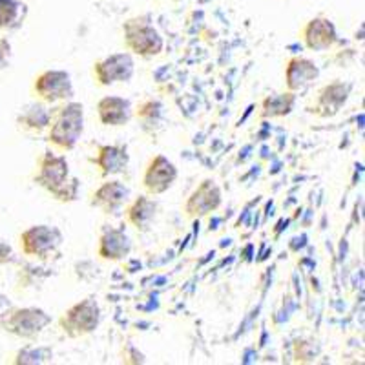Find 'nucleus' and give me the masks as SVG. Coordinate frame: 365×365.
Segmentation results:
<instances>
[{
    "label": "nucleus",
    "mask_w": 365,
    "mask_h": 365,
    "mask_svg": "<svg viewBox=\"0 0 365 365\" xmlns=\"http://www.w3.org/2000/svg\"><path fill=\"white\" fill-rule=\"evenodd\" d=\"M84 133V106L77 101L51 104L50 125L46 128L44 139L51 148L58 152L75 150L79 139Z\"/></svg>",
    "instance_id": "nucleus-2"
},
{
    "label": "nucleus",
    "mask_w": 365,
    "mask_h": 365,
    "mask_svg": "<svg viewBox=\"0 0 365 365\" xmlns=\"http://www.w3.org/2000/svg\"><path fill=\"white\" fill-rule=\"evenodd\" d=\"M221 205H223L221 187L214 179L207 178L190 192V195L182 205V212L188 220H203V217L220 210Z\"/></svg>",
    "instance_id": "nucleus-10"
},
{
    "label": "nucleus",
    "mask_w": 365,
    "mask_h": 365,
    "mask_svg": "<svg viewBox=\"0 0 365 365\" xmlns=\"http://www.w3.org/2000/svg\"><path fill=\"white\" fill-rule=\"evenodd\" d=\"M50 113L51 108H48V104L41 101L26 104L17 115L19 130L28 135H44L46 128L50 125Z\"/></svg>",
    "instance_id": "nucleus-20"
},
{
    "label": "nucleus",
    "mask_w": 365,
    "mask_h": 365,
    "mask_svg": "<svg viewBox=\"0 0 365 365\" xmlns=\"http://www.w3.org/2000/svg\"><path fill=\"white\" fill-rule=\"evenodd\" d=\"M63 243V232L53 225H31L19 236L22 254L37 262H50L51 257L57 256Z\"/></svg>",
    "instance_id": "nucleus-5"
},
{
    "label": "nucleus",
    "mask_w": 365,
    "mask_h": 365,
    "mask_svg": "<svg viewBox=\"0 0 365 365\" xmlns=\"http://www.w3.org/2000/svg\"><path fill=\"white\" fill-rule=\"evenodd\" d=\"M299 38L303 46L311 51H327L340 41L336 26L327 17L309 19L299 28Z\"/></svg>",
    "instance_id": "nucleus-13"
},
{
    "label": "nucleus",
    "mask_w": 365,
    "mask_h": 365,
    "mask_svg": "<svg viewBox=\"0 0 365 365\" xmlns=\"http://www.w3.org/2000/svg\"><path fill=\"white\" fill-rule=\"evenodd\" d=\"M34 181L58 203L70 205L79 200V178L71 175L68 159L53 150H44L38 155Z\"/></svg>",
    "instance_id": "nucleus-1"
},
{
    "label": "nucleus",
    "mask_w": 365,
    "mask_h": 365,
    "mask_svg": "<svg viewBox=\"0 0 365 365\" xmlns=\"http://www.w3.org/2000/svg\"><path fill=\"white\" fill-rule=\"evenodd\" d=\"M135 73V61L130 51L110 53L97 58L91 66V75L97 86L108 88L119 83H130Z\"/></svg>",
    "instance_id": "nucleus-8"
},
{
    "label": "nucleus",
    "mask_w": 365,
    "mask_h": 365,
    "mask_svg": "<svg viewBox=\"0 0 365 365\" xmlns=\"http://www.w3.org/2000/svg\"><path fill=\"white\" fill-rule=\"evenodd\" d=\"M51 324V316L41 307H9L0 316V329L22 340H37Z\"/></svg>",
    "instance_id": "nucleus-6"
},
{
    "label": "nucleus",
    "mask_w": 365,
    "mask_h": 365,
    "mask_svg": "<svg viewBox=\"0 0 365 365\" xmlns=\"http://www.w3.org/2000/svg\"><path fill=\"white\" fill-rule=\"evenodd\" d=\"M132 190L119 179H110L91 192L90 207L97 208L106 216H117L130 201Z\"/></svg>",
    "instance_id": "nucleus-12"
},
{
    "label": "nucleus",
    "mask_w": 365,
    "mask_h": 365,
    "mask_svg": "<svg viewBox=\"0 0 365 365\" xmlns=\"http://www.w3.org/2000/svg\"><path fill=\"white\" fill-rule=\"evenodd\" d=\"M50 361H53V349L44 345H26L13 358V364L17 365H41Z\"/></svg>",
    "instance_id": "nucleus-23"
},
{
    "label": "nucleus",
    "mask_w": 365,
    "mask_h": 365,
    "mask_svg": "<svg viewBox=\"0 0 365 365\" xmlns=\"http://www.w3.org/2000/svg\"><path fill=\"white\" fill-rule=\"evenodd\" d=\"M159 212V203L150 195H137L125 205L126 223L139 232H148Z\"/></svg>",
    "instance_id": "nucleus-17"
},
{
    "label": "nucleus",
    "mask_w": 365,
    "mask_h": 365,
    "mask_svg": "<svg viewBox=\"0 0 365 365\" xmlns=\"http://www.w3.org/2000/svg\"><path fill=\"white\" fill-rule=\"evenodd\" d=\"M31 91L37 101L48 104V106L71 101L75 96L71 75L66 70H58V68H48V70L38 71L31 84Z\"/></svg>",
    "instance_id": "nucleus-7"
},
{
    "label": "nucleus",
    "mask_w": 365,
    "mask_h": 365,
    "mask_svg": "<svg viewBox=\"0 0 365 365\" xmlns=\"http://www.w3.org/2000/svg\"><path fill=\"white\" fill-rule=\"evenodd\" d=\"M9 307H11V302L8 299V296L0 294V316L4 314Z\"/></svg>",
    "instance_id": "nucleus-27"
},
{
    "label": "nucleus",
    "mask_w": 365,
    "mask_h": 365,
    "mask_svg": "<svg viewBox=\"0 0 365 365\" xmlns=\"http://www.w3.org/2000/svg\"><path fill=\"white\" fill-rule=\"evenodd\" d=\"M97 117L104 126H126L133 117L132 101L120 96H106L97 103Z\"/></svg>",
    "instance_id": "nucleus-18"
},
{
    "label": "nucleus",
    "mask_w": 365,
    "mask_h": 365,
    "mask_svg": "<svg viewBox=\"0 0 365 365\" xmlns=\"http://www.w3.org/2000/svg\"><path fill=\"white\" fill-rule=\"evenodd\" d=\"M11 61V44L8 38H0V71L9 66Z\"/></svg>",
    "instance_id": "nucleus-25"
},
{
    "label": "nucleus",
    "mask_w": 365,
    "mask_h": 365,
    "mask_svg": "<svg viewBox=\"0 0 365 365\" xmlns=\"http://www.w3.org/2000/svg\"><path fill=\"white\" fill-rule=\"evenodd\" d=\"M123 42L126 51L141 58H154L165 50V38L150 15H137L125 21Z\"/></svg>",
    "instance_id": "nucleus-3"
},
{
    "label": "nucleus",
    "mask_w": 365,
    "mask_h": 365,
    "mask_svg": "<svg viewBox=\"0 0 365 365\" xmlns=\"http://www.w3.org/2000/svg\"><path fill=\"white\" fill-rule=\"evenodd\" d=\"M103 322V311L96 298H84L75 302L58 316V329L64 336L77 338L90 336L99 329Z\"/></svg>",
    "instance_id": "nucleus-4"
},
{
    "label": "nucleus",
    "mask_w": 365,
    "mask_h": 365,
    "mask_svg": "<svg viewBox=\"0 0 365 365\" xmlns=\"http://www.w3.org/2000/svg\"><path fill=\"white\" fill-rule=\"evenodd\" d=\"M132 254V240L126 234L125 228L117 227H103L97 240V256L103 262L119 263L125 262L126 257Z\"/></svg>",
    "instance_id": "nucleus-14"
},
{
    "label": "nucleus",
    "mask_w": 365,
    "mask_h": 365,
    "mask_svg": "<svg viewBox=\"0 0 365 365\" xmlns=\"http://www.w3.org/2000/svg\"><path fill=\"white\" fill-rule=\"evenodd\" d=\"M298 103V93L294 91H279V93H270L259 101L257 106V115L259 119L272 120V119H282V117L291 115L296 108Z\"/></svg>",
    "instance_id": "nucleus-19"
},
{
    "label": "nucleus",
    "mask_w": 365,
    "mask_h": 365,
    "mask_svg": "<svg viewBox=\"0 0 365 365\" xmlns=\"http://www.w3.org/2000/svg\"><path fill=\"white\" fill-rule=\"evenodd\" d=\"M174 2H181V0H174Z\"/></svg>",
    "instance_id": "nucleus-28"
},
{
    "label": "nucleus",
    "mask_w": 365,
    "mask_h": 365,
    "mask_svg": "<svg viewBox=\"0 0 365 365\" xmlns=\"http://www.w3.org/2000/svg\"><path fill=\"white\" fill-rule=\"evenodd\" d=\"M28 9L19 0H0V31L13 29L24 22Z\"/></svg>",
    "instance_id": "nucleus-22"
},
{
    "label": "nucleus",
    "mask_w": 365,
    "mask_h": 365,
    "mask_svg": "<svg viewBox=\"0 0 365 365\" xmlns=\"http://www.w3.org/2000/svg\"><path fill=\"white\" fill-rule=\"evenodd\" d=\"M285 88L289 91H305L319 79V66L309 57L292 55L285 63Z\"/></svg>",
    "instance_id": "nucleus-15"
},
{
    "label": "nucleus",
    "mask_w": 365,
    "mask_h": 365,
    "mask_svg": "<svg viewBox=\"0 0 365 365\" xmlns=\"http://www.w3.org/2000/svg\"><path fill=\"white\" fill-rule=\"evenodd\" d=\"M90 163L97 168L101 178L108 179L125 174L130 165L128 148L123 145H99Z\"/></svg>",
    "instance_id": "nucleus-16"
},
{
    "label": "nucleus",
    "mask_w": 365,
    "mask_h": 365,
    "mask_svg": "<svg viewBox=\"0 0 365 365\" xmlns=\"http://www.w3.org/2000/svg\"><path fill=\"white\" fill-rule=\"evenodd\" d=\"M319 354V347L316 341L298 340L294 344V360L299 364H311Z\"/></svg>",
    "instance_id": "nucleus-24"
},
{
    "label": "nucleus",
    "mask_w": 365,
    "mask_h": 365,
    "mask_svg": "<svg viewBox=\"0 0 365 365\" xmlns=\"http://www.w3.org/2000/svg\"><path fill=\"white\" fill-rule=\"evenodd\" d=\"M353 90L354 84L351 81H331L316 91L312 104L309 106V112L319 119H331L344 110Z\"/></svg>",
    "instance_id": "nucleus-9"
},
{
    "label": "nucleus",
    "mask_w": 365,
    "mask_h": 365,
    "mask_svg": "<svg viewBox=\"0 0 365 365\" xmlns=\"http://www.w3.org/2000/svg\"><path fill=\"white\" fill-rule=\"evenodd\" d=\"M179 178L178 166L166 158V155L158 154L150 159L143 172V188L148 195H163L170 190Z\"/></svg>",
    "instance_id": "nucleus-11"
},
{
    "label": "nucleus",
    "mask_w": 365,
    "mask_h": 365,
    "mask_svg": "<svg viewBox=\"0 0 365 365\" xmlns=\"http://www.w3.org/2000/svg\"><path fill=\"white\" fill-rule=\"evenodd\" d=\"M17 262V256H15V250L11 249V245H8L6 241L0 240V265H8V263Z\"/></svg>",
    "instance_id": "nucleus-26"
},
{
    "label": "nucleus",
    "mask_w": 365,
    "mask_h": 365,
    "mask_svg": "<svg viewBox=\"0 0 365 365\" xmlns=\"http://www.w3.org/2000/svg\"><path fill=\"white\" fill-rule=\"evenodd\" d=\"M163 108L161 101L154 99V97H148V99H143L141 103L137 104V108L133 110V115L139 120V125L145 132H154L155 128H159L163 123Z\"/></svg>",
    "instance_id": "nucleus-21"
}]
</instances>
